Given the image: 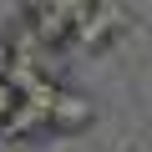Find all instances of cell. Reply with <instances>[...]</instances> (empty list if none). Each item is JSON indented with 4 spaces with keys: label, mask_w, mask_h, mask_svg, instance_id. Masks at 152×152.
<instances>
[{
    "label": "cell",
    "mask_w": 152,
    "mask_h": 152,
    "mask_svg": "<svg viewBox=\"0 0 152 152\" xmlns=\"http://www.w3.org/2000/svg\"><path fill=\"white\" fill-rule=\"evenodd\" d=\"M51 132L56 137H76V132H86L91 122H96V102L86 96V91H56V102H51Z\"/></svg>",
    "instance_id": "cell-1"
},
{
    "label": "cell",
    "mask_w": 152,
    "mask_h": 152,
    "mask_svg": "<svg viewBox=\"0 0 152 152\" xmlns=\"http://www.w3.org/2000/svg\"><path fill=\"white\" fill-rule=\"evenodd\" d=\"M15 107H20V86L10 76V81H0V132H5V122L15 117Z\"/></svg>",
    "instance_id": "cell-2"
},
{
    "label": "cell",
    "mask_w": 152,
    "mask_h": 152,
    "mask_svg": "<svg viewBox=\"0 0 152 152\" xmlns=\"http://www.w3.org/2000/svg\"><path fill=\"white\" fill-rule=\"evenodd\" d=\"M10 71H15V51L0 41V81H10Z\"/></svg>",
    "instance_id": "cell-3"
}]
</instances>
